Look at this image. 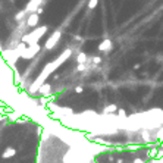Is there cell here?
I'll list each match as a JSON object with an SVG mask.
<instances>
[{"mask_svg":"<svg viewBox=\"0 0 163 163\" xmlns=\"http://www.w3.org/2000/svg\"><path fill=\"white\" fill-rule=\"evenodd\" d=\"M49 27H35L34 31L28 33L27 35L22 37V43L25 44H38V40L47 33Z\"/></svg>","mask_w":163,"mask_h":163,"instance_id":"1","label":"cell"},{"mask_svg":"<svg viewBox=\"0 0 163 163\" xmlns=\"http://www.w3.org/2000/svg\"><path fill=\"white\" fill-rule=\"evenodd\" d=\"M59 40H60V31L56 30V31L47 38V41H46V44H44V49H46V50H52V49L59 43Z\"/></svg>","mask_w":163,"mask_h":163,"instance_id":"2","label":"cell"},{"mask_svg":"<svg viewBox=\"0 0 163 163\" xmlns=\"http://www.w3.org/2000/svg\"><path fill=\"white\" fill-rule=\"evenodd\" d=\"M40 52V46L38 44H30L21 55V59H31L33 56H35Z\"/></svg>","mask_w":163,"mask_h":163,"instance_id":"3","label":"cell"},{"mask_svg":"<svg viewBox=\"0 0 163 163\" xmlns=\"http://www.w3.org/2000/svg\"><path fill=\"white\" fill-rule=\"evenodd\" d=\"M97 50L99 52H101V53H110L112 50H113V41L110 40V38H104L100 44H99V47H97Z\"/></svg>","mask_w":163,"mask_h":163,"instance_id":"4","label":"cell"},{"mask_svg":"<svg viewBox=\"0 0 163 163\" xmlns=\"http://www.w3.org/2000/svg\"><path fill=\"white\" fill-rule=\"evenodd\" d=\"M27 25L28 27H33V28H35L37 25H38V22H40V15L37 13V12H33V13H30L28 15V18H27Z\"/></svg>","mask_w":163,"mask_h":163,"instance_id":"5","label":"cell"},{"mask_svg":"<svg viewBox=\"0 0 163 163\" xmlns=\"http://www.w3.org/2000/svg\"><path fill=\"white\" fill-rule=\"evenodd\" d=\"M43 2H44V0H31V2L27 5V8H25V11L28 12V15L33 13V12H37V9L43 5Z\"/></svg>","mask_w":163,"mask_h":163,"instance_id":"6","label":"cell"},{"mask_svg":"<svg viewBox=\"0 0 163 163\" xmlns=\"http://www.w3.org/2000/svg\"><path fill=\"white\" fill-rule=\"evenodd\" d=\"M147 163H163V144L159 145V151H157V154H156L151 160H148Z\"/></svg>","mask_w":163,"mask_h":163,"instance_id":"7","label":"cell"},{"mask_svg":"<svg viewBox=\"0 0 163 163\" xmlns=\"http://www.w3.org/2000/svg\"><path fill=\"white\" fill-rule=\"evenodd\" d=\"M99 6V0H88V11H94Z\"/></svg>","mask_w":163,"mask_h":163,"instance_id":"8","label":"cell"},{"mask_svg":"<svg viewBox=\"0 0 163 163\" xmlns=\"http://www.w3.org/2000/svg\"><path fill=\"white\" fill-rule=\"evenodd\" d=\"M25 16H28V12L24 9V11H21V12H19V13L15 16V19H16V21H21V19H24Z\"/></svg>","mask_w":163,"mask_h":163,"instance_id":"9","label":"cell"},{"mask_svg":"<svg viewBox=\"0 0 163 163\" xmlns=\"http://www.w3.org/2000/svg\"><path fill=\"white\" fill-rule=\"evenodd\" d=\"M37 13H38V15H41V13H43V8H41V6L37 9Z\"/></svg>","mask_w":163,"mask_h":163,"instance_id":"10","label":"cell"}]
</instances>
